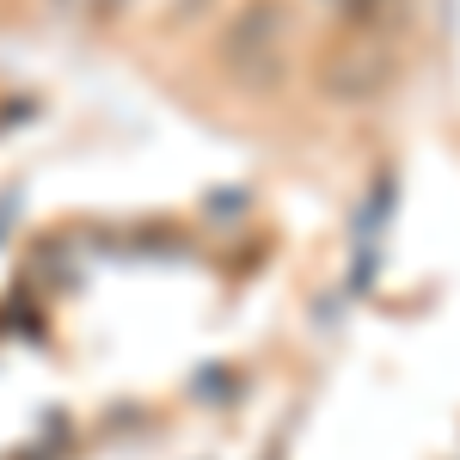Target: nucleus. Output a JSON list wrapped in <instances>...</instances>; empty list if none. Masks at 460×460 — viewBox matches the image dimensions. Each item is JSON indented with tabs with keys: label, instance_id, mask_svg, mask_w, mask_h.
Segmentation results:
<instances>
[{
	"label": "nucleus",
	"instance_id": "f257e3e1",
	"mask_svg": "<svg viewBox=\"0 0 460 460\" xmlns=\"http://www.w3.org/2000/svg\"><path fill=\"white\" fill-rule=\"evenodd\" d=\"M56 6H62V13H74V19H111L123 0H56Z\"/></svg>",
	"mask_w": 460,
	"mask_h": 460
}]
</instances>
